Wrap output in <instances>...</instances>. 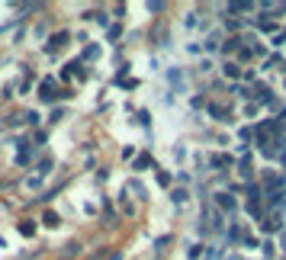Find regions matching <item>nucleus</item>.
Listing matches in <instances>:
<instances>
[{
    "label": "nucleus",
    "instance_id": "1",
    "mask_svg": "<svg viewBox=\"0 0 286 260\" xmlns=\"http://www.w3.org/2000/svg\"><path fill=\"white\" fill-rule=\"evenodd\" d=\"M212 206H216L219 212H225V215H235V212H238V199L229 190H219V193H212Z\"/></svg>",
    "mask_w": 286,
    "mask_h": 260
},
{
    "label": "nucleus",
    "instance_id": "2",
    "mask_svg": "<svg viewBox=\"0 0 286 260\" xmlns=\"http://www.w3.org/2000/svg\"><path fill=\"white\" fill-rule=\"evenodd\" d=\"M254 10H257V4H251V0H232V4H225V7H219V13L222 16H241V13H254ZM219 16V19H222Z\"/></svg>",
    "mask_w": 286,
    "mask_h": 260
},
{
    "label": "nucleus",
    "instance_id": "3",
    "mask_svg": "<svg viewBox=\"0 0 286 260\" xmlns=\"http://www.w3.org/2000/svg\"><path fill=\"white\" fill-rule=\"evenodd\" d=\"M39 100L49 103V106L62 100V93L55 90V77H42V80H39Z\"/></svg>",
    "mask_w": 286,
    "mask_h": 260
},
{
    "label": "nucleus",
    "instance_id": "4",
    "mask_svg": "<svg viewBox=\"0 0 286 260\" xmlns=\"http://www.w3.org/2000/svg\"><path fill=\"white\" fill-rule=\"evenodd\" d=\"M260 231H264V234H283L286 231V222H283V212H270V215L264 219V222H260Z\"/></svg>",
    "mask_w": 286,
    "mask_h": 260
},
{
    "label": "nucleus",
    "instance_id": "5",
    "mask_svg": "<svg viewBox=\"0 0 286 260\" xmlns=\"http://www.w3.org/2000/svg\"><path fill=\"white\" fill-rule=\"evenodd\" d=\"M244 234H248V228L241 225V222H235V219H232V225H229V231L222 234V241H225V247H235V244H241V241H244Z\"/></svg>",
    "mask_w": 286,
    "mask_h": 260
},
{
    "label": "nucleus",
    "instance_id": "6",
    "mask_svg": "<svg viewBox=\"0 0 286 260\" xmlns=\"http://www.w3.org/2000/svg\"><path fill=\"white\" fill-rule=\"evenodd\" d=\"M222 42H225V32H222V29H212L206 39H202V52H206V55L222 52Z\"/></svg>",
    "mask_w": 286,
    "mask_h": 260
},
{
    "label": "nucleus",
    "instance_id": "7",
    "mask_svg": "<svg viewBox=\"0 0 286 260\" xmlns=\"http://www.w3.org/2000/svg\"><path fill=\"white\" fill-rule=\"evenodd\" d=\"M68 42H71V32H68V29H58L55 35H49V45H45V55H55L58 49H65Z\"/></svg>",
    "mask_w": 286,
    "mask_h": 260
},
{
    "label": "nucleus",
    "instance_id": "8",
    "mask_svg": "<svg viewBox=\"0 0 286 260\" xmlns=\"http://www.w3.org/2000/svg\"><path fill=\"white\" fill-rule=\"evenodd\" d=\"M206 113H209L219 125H232V122H235V119H232V110H225L222 103H209V106H206Z\"/></svg>",
    "mask_w": 286,
    "mask_h": 260
},
{
    "label": "nucleus",
    "instance_id": "9",
    "mask_svg": "<svg viewBox=\"0 0 286 260\" xmlns=\"http://www.w3.org/2000/svg\"><path fill=\"white\" fill-rule=\"evenodd\" d=\"M222 74H225V80H232V84H238L241 80V74H244V68L235 61V58H225L222 61Z\"/></svg>",
    "mask_w": 286,
    "mask_h": 260
},
{
    "label": "nucleus",
    "instance_id": "10",
    "mask_svg": "<svg viewBox=\"0 0 286 260\" xmlns=\"http://www.w3.org/2000/svg\"><path fill=\"white\" fill-rule=\"evenodd\" d=\"M232 164H235V158L225 155V151H216V155H209V167L216 170V174H222L225 167H232Z\"/></svg>",
    "mask_w": 286,
    "mask_h": 260
},
{
    "label": "nucleus",
    "instance_id": "11",
    "mask_svg": "<svg viewBox=\"0 0 286 260\" xmlns=\"http://www.w3.org/2000/svg\"><path fill=\"white\" fill-rule=\"evenodd\" d=\"M241 49H244V39H241V35H225V42H222V55H225V58L238 55Z\"/></svg>",
    "mask_w": 286,
    "mask_h": 260
},
{
    "label": "nucleus",
    "instance_id": "12",
    "mask_svg": "<svg viewBox=\"0 0 286 260\" xmlns=\"http://www.w3.org/2000/svg\"><path fill=\"white\" fill-rule=\"evenodd\" d=\"M244 203H264V186H260V180L244 183Z\"/></svg>",
    "mask_w": 286,
    "mask_h": 260
},
{
    "label": "nucleus",
    "instance_id": "13",
    "mask_svg": "<svg viewBox=\"0 0 286 260\" xmlns=\"http://www.w3.org/2000/svg\"><path fill=\"white\" fill-rule=\"evenodd\" d=\"M168 80H171V87H174L177 93L187 90V74H183V68H171V71H168Z\"/></svg>",
    "mask_w": 286,
    "mask_h": 260
},
{
    "label": "nucleus",
    "instance_id": "14",
    "mask_svg": "<svg viewBox=\"0 0 286 260\" xmlns=\"http://www.w3.org/2000/svg\"><path fill=\"white\" fill-rule=\"evenodd\" d=\"M264 71H280V74H286V58L280 52H273L267 61H264Z\"/></svg>",
    "mask_w": 286,
    "mask_h": 260
},
{
    "label": "nucleus",
    "instance_id": "15",
    "mask_svg": "<svg viewBox=\"0 0 286 260\" xmlns=\"http://www.w3.org/2000/svg\"><path fill=\"white\" fill-rule=\"evenodd\" d=\"M100 52H103V49H100V42H87V45H84V52H80V61H84V64H87V61H97Z\"/></svg>",
    "mask_w": 286,
    "mask_h": 260
},
{
    "label": "nucleus",
    "instance_id": "16",
    "mask_svg": "<svg viewBox=\"0 0 286 260\" xmlns=\"http://www.w3.org/2000/svg\"><path fill=\"white\" fill-rule=\"evenodd\" d=\"M100 206H103V219H106V225H116V222H119V212L113 209V203H110L106 196H100Z\"/></svg>",
    "mask_w": 286,
    "mask_h": 260
},
{
    "label": "nucleus",
    "instance_id": "17",
    "mask_svg": "<svg viewBox=\"0 0 286 260\" xmlns=\"http://www.w3.org/2000/svg\"><path fill=\"white\" fill-rule=\"evenodd\" d=\"M39 225H45V228H58V225H62V215H58L55 209H45L42 219H39Z\"/></svg>",
    "mask_w": 286,
    "mask_h": 260
},
{
    "label": "nucleus",
    "instance_id": "18",
    "mask_svg": "<svg viewBox=\"0 0 286 260\" xmlns=\"http://www.w3.org/2000/svg\"><path fill=\"white\" fill-rule=\"evenodd\" d=\"M52 170H55V158H52V155H49V158H42L39 164H35V177H42V180H45V177H49Z\"/></svg>",
    "mask_w": 286,
    "mask_h": 260
},
{
    "label": "nucleus",
    "instance_id": "19",
    "mask_svg": "<svg viewBox=\"0 0 286 260\" xmlns=\"http://www.w3.org/2000/svg\"><path fill=\"white\" fill-rule=\"evenodd\" d=\"M148 167L154 170V161H151V155H138V158L132 161V170H135V174H145Z\"/></svg>",
    "mask_w": 286,
    "mask_h": 260
},
{
    "label": "nucleus",
    "instance_id": "20",
    "mask_svg": "<svg viewBox=\"0 0 286 260\" xmlns=\"http://www.w3.org/2000/svg\"><path fill=\"white\" fill-rule=\"evenodd\" d=\"M187 199H190V190H187V186H174V190H171V203H174L177 209H180Z\"/></svg>",
    "mask_w": 286,
    "mask_h": 260
},
{
    "label": "nucleus",
    "instance_id": "21",
    "mask_svg": "<svg viewBox=\"0 0 286 260\" xmlns=\"http://www.w3.org/2000/svg\"><path fill=\"white\" fill-rule=\"evenodd\" d=\"M23 122H26L29 128H35V132H39V125H42V116L35 113V110H26V113H23Z\"/></svg>",
    "mask_w": 286,
    "mask_h": 260
},
{
    "label": "nucleus",
    "instance_id": "22",
    "mask_svg": "<svg viewBox=\"0 0 286 260\" xmlns=\"http://www.w3.org/2000/svg\"><path fill=\"white\" fill-rule=\"evenodd\" d=\"M199 257H206V244H199V241H193L187 247V260H199Z\"/></svg>",
    "mask_w": 286,
    "mask_h": 260
},
{
    "label": "nucleus",
    "instance_id": "23",
    "mask_svg": "<svg viewBox=\"0 0 286 260\" xmlns=\"http://www.w3.org/2000/svg\"><path fill=\"white\" fill-rule=\"evenodd\" d=\"M93 23H97L100 29H106V32H110V26H113V23H110V13H106V10H93Z\"/></svg>",
    "mask_w": 286,
    "mask_h": 260
},
{
    "label": "nucleus",
    "instance_id": "24",
    "mask_svg": "<svg viewBox=\"0 0 286 260\" xmlns=\"http://www.w3.org/2000/svg\"><path fill=\"white\" fill-rule=\"evenodd\" d=\"M80 251H84V247H80L77 241H68V244L62 247V260H71V257H77Z\"/></svg>",
    "mask_w": 286,
    "mask_h": 260
},
{
    "label": "nucleus",
    "instance_id": "25",
    "mask_svg": "<svg viewBox=\"0 0 286 260\" xmlns=\"http://www.w3.org/2000/svg\"><path fill=\"white\" fill-rule=\"evenodd\" d=\"M16 231L23 234V238H32V234L39 231V225H35V222H29V219H26V222H19V225H16Z\"/></svg>",
    "mask_w": 286,
    "mask_h": 260
},
{
    "label": "nucleus",
    "instance_id": "26",
    "mask_svg": "<svg viewBox=\"0 0 286 260\" xmlns=\"http://www.w3.org/2000/svg\"><path fill=\"white\" fill-rule=\"evenodd\" d=\"M177 180L174 170H158V186H164V190H171V183Z\"/></svg>",
    "mask_w": 286,
    "mask_h": 260
},
{
    "label": "nucleus",
    "instance_id": "27",
    "mask_svg": "<svg viewBox=\"0 0 286 260\" xmlns=\"http://www.w3.org/2000/svg\"><path fill=\"white\" fill-rule=\"evenodd\" d=\"M135 122H138L141 128H145L148 135H151V113H148V110H138V113H135Z\"/></svg>",
    "mask_w": 286,
    "mask_h": 260
},
{
    "label": "nucleus",
    "instance_id": "28",
    "mask_svg": "<svg viewBox=\"0 0 286 260\" xmlns=\"http://www.w3.org/2000/svg\"><path fill=\"white\" fill-rule=\"evenodd\" d=\"M251 138H254V122L238 128V141H241V145H251Z\"/></svg>",
    "mask_w": 286,
    "mask_h": 260
},
{
    "label": "nucleus",
    "instance_id": "29",
    "mask_svg": "<svg viewBox=\"0 0 286 260\" xmlns=\"http://www.w3.org/2000/svg\"><path fill=\"white\" fill-rule=\"evenodd\" d=\"M145 10H148V13H154V16H161L164 10H168V4H164V0H148Z\"/></svg>",
    "mask_w": 286,
    "mask_h": 260
},
{
    "label": "nucleus",
    "instance_id": "30",
    "mask_svg": "<svg viewBox=\"0 0 286 260\" xmlns=\"http://www.w3.org/2000/svg\"><path fill=\"white\" fill-rule=\"evenodd\" d=\"M206 97H202V93H193V97H190V110H193V113H199V110H206Z\"/></svg>",
    "mask_w": 286,
    "mask_h": 260
},
{
    "label": "nucleus",
    "instance_id": "31",
    "mask_svg": "<svg viewBox=\"0 0 286 260\" xmlns=\"http://www.w3.org/2000/svg\"><path fill=\"white\" fill-rule=\"evenodd\" d=\"M126 190H132L135 199H148V196H145V186H141L138 180H129V183H126Z\"/></svg>",
    "mask_w": 286,
    "mask_h": 260
},
{
    "label": "nucleus",
    "instance_id": "32",
    "mask_svg": "<svg viewBox=\"0 0 286 260\" xmlns=\"http://www.w3.org/2000/svg\"><path fill=\"white\" fill-rule=\"evenodd\" d=\"M106 39H110V42H119V39H122V23H113L110 32H106Z\"/></svg>",
    "mask_w": 286,
    "mask_h": 260
},
{
    "label": "nucleus",
    "instance_id": "33",
    "mask_svg": "<svg viewBox=\"0 0 286 260\" xmlns=\"http://www.w3.org/2000/svg\"><path fill=\"white\" fill-rule=\"evenodd\" d=\"M260 244H264V241H260V238H254V234H244V241H241V247H244V251H254V247H260Z\"/></svg>",
    "mask_w": 286,
    "mask_h": 260
},
{
    "label": "nucleus",
    "instance_id": "34",
    "mask_svg": "<svg viewBox=\"0 0 286 260\" xmlns=\"http://www.w3.org/2000/svg\"><path fill=\"white\" fill-rule=\"evenodd\" d=\"M19 13H42V4H16Z\"/></svg>",
    "mask_w": 286,
    "mask_h": 260
},
{
    "label": "nucleus",
    "instance_id": "35",
    "mask_svg": "<svg viewBox=\"0 0 286 260\" xmlns=\"http://www.w3.org/2000/svg\"><path fill=\"white\" fill-rule=\"evenodd\" d=\"M65 119V106H55V110L49 113V125H55V122H62Z\"/></svg>",
    "mask_w": 286,
    "mask_h": 260
},
{
    "label": "nucleus",
    "instance_id": "36",
    "mask_svg": "<svg viewBox=\"0 0 286 260\" xmlns=\"http://www.w3.org/2000/svg\"><path fill=\"white\" fill-rule=\"evenodd\" d=\"M219 254H222L219 244H206V257H202V260H219Z\"/></svg>",
    "mask_w": 286,
    "mask_h": 260
},
{
    "label": "nucleus",
    "instance_id": "37",
    "mask_svg": "<svg viewBox=\"0 0 286 260\" xmlns=\"http://www.w3.org/2000/svg\"><path fill=\"white\" fill-rule=\"evenodd\" d=\"M45 141H49V132H45V128H39V132L32 135V145H35V148H42Z\"/></svg>",
    "mask_w": 286,
    "mask_h": 260
},
{
    "label": "nucleus",
    "instance_id": "38",
    "mask_svg": "<svg viewBox=\"0 0 286 260\" xmlns=\"http://www.w3.org/2000/svg\"><path fill=\"white\" fill-rule=\"evenodd\" d=\"M260 251H264V257H267V260H270V257H273V254H277V244H273V241H270V238H267V241H264V244H260Z\"/></svg>",
    "mask_w": 286,
    "mask_h": 260
},
{
    "label": "nucleus",
    "instance_id": "39",
    "mask_svg": "<svg viewBox=\"0 0 286 260\" xmlns=\"http://www.w3.org/2000/svg\"><path fill=\"white\" fill-rule=\"evenodd\" d=\"M183 29H199V19H196V13H187V16H183Z\"/></svg>",
    "mask_w": 286,
    "mask_h": 260
},
{
    "label": "nucleus",
    "instance_id": "40",
    "mask_svg": "<svg viewBox=\"0 0 286 260\" xmlns=\"http://www.w3.org/2000/svg\"><path fill=\"white\" fill-rule=\"evenodd\" d=\"M119 158H122V161H135L138 155H135V148H132V145H126L122 151H119Z\"/></svg>",
    "mask_w": 286,
    "mask_h": 260
},
{
    "label": "nucleus",
    "instance_id": "41",
    "mask_svg": "<svg viewBox=\"0 0 286 260\" xmlns=\"http://www.w3.org/2000/svg\"><path fill=\"white\" fill-rule=\"evenodd\" d=\"M168 241H171V234H161V238H158V241H154V254H161V251H164V247H168Z\"/></svg>",
    "mask_w": 286,
    "mask_h": 260
},
{
    "label": "nucleus",
    "instance_id": "42",
    "mask_svg": "<svg viewBox=\"0 0 286 260\" xmlns=\"http://www.w3.org/2000/svg\"><path fill=\"white\" fill-rule=\"evenodd\" d=\"M257 113H260V103H248V106H244V116H248V119H254Z\"/></svg>",
    "mask_w": 286,
    "mask_h": 260
},
{
    "label": "nucleus",
    "instance_id": "43",
    "mask_svg": "<svg viewBox=\"0 0 286 260\" xmlns=\"http://www.w3.org/2000/svg\"><path fill=\"white\" fill-rule=\"evenodd\" d=\"M126 13H129V7H122V4H119V7H113V16H116L119 23H122V19H126Z\"/></svg>",
    "mask_w": 286,
    "mask_h": 260
},
{
    "label": "nucleus",
    "instance_id": "44",
    "mask_svg": "<svg viewBox=\"0 0 286 260\" xmlns=\"http://www.w3.org/2000/svg\"><path fill=\"white\" fill-rule=\"evenodd\" d=\"M93 180H97V183H106V180H110V170H106V167H100L97 174H93Z\"/></svg>",
    "mask_w": 286,
    "mask_h": 260
},
{
    "label": "nucleus",
    "instance_id": "45",
    "mask_svg": "<svg viewBox=\"0 0 286 260\" xmlns=\"http://www.w3.org/2000/svg\"><path fill=\"white\" fill-rule=\"evenodd\" d=\"M171 155H174L177 161H183V158H187V148H183V145H174V148H171Z\"/></svg>",
    "mask_w": 286,
    "mask_h": 260
},
{
    "label": "nucleus",
    "instance_id": "46",
    "mask_svg": "<svg viewBox=\"0 0 286 260\" xmlns=\"http://www.w3.org/2000/svg\"><path fill=\"white\" fill-rule=\"evenodd\" d=\"M187 52H190V55H206V52H202V45H199V42H190V45H187Z\"/></svg>",
    "mask_w": 286,
    "mask_h": 260
},
{
    "label": "nucleus",
    "instance_id": "47",
    "mask_svg": "<svg viewBox=\"0 0 286 260\" xmlns=\"http://www.w3.org/2000/svg\"><path fill=\"white\" fill-rule=\"evenodd\" d=\"M177 174V183H190V170H174Z\"/></svg>",
    "mask_w": 286,
    "mask_h": 260
},
{
    "label": "nucleus",
    "instance_id": "48",
    "mask_svg": "<svg viewBox=\"0 0 286 260\" xmlns=\"http://www.w3.org/2000/svg\"><path fill=\"white\" fill-rule=\"evenodd\" d=\"M199 71H202V74H209V71H212V61H209V58H202V61H199Z\"/></svg>",
    "mask_w": 286,
    "mask_h": 260
},
{
    "label": "nucleus",
    "instance_id": "49",
    "mask_svg": "<svg viewBox=\"0 0 286 260\" xmlns=\"http://www.w3.org/2000/svg\"><path fill=\"white\" fill-rule=\"evenodd\" d=\"M280 251H286V231L280 234Z\"/></svg>",
    "mask_w": 286,
    "mask_h": 260
},
{
    "label": "nucleus",
    "instance_id": "50",
    "mask_svg": "<svg viewBox=\"0 0 286 260\" xmlns=\"http://www.w3.org/2000/svg\"><path fill=\"white\" fill-rule=\"evenodd\" d=\"M110 260H122V251H113V254H110Z\"/></svg>",
    "mask_w": 286,
    "mask_h": 260
},
{
    "label": "nucleus",
    "instance_id": "51",
    "mask_svg": "<svg viewBox=\"0 0 286 260\" xmlns=\"http://www.w3.org/2000/svg\"><path fill=\"white\" fill-rule=\"evenodd\" d=\"M225 260H241V257H238V254H225Z\"/></svg>",
    "mask_w": 286,
    "mask_h": 260
},
{
    "label": "nucleus",
    "instance_id": "52",
    "mask_svg": "<svg viewBox=\"0 0 286 260\" xmlns=\"http://www.w3.org/2000/svg\"><path fill=\"white\" fill-rule=\"evenodd\" d=\"M283 84H286V80H283Z\"/></svg>",
    "mask_w": 286,
    "mask_h": 260
}]
</instances>
